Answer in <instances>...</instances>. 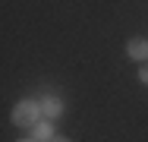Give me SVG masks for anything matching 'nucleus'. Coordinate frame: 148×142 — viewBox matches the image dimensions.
Listing matches in <instances>:
<instances>
[{
    "mask_svg": "<svg viewBox=\"0 0 148 142\" xmlns=\"http://www.w3.org/2000/svg\"><path fill=\"white\" fill-rule=\"evenodd\" d=\"M41 101H32V98H22V101H16L13 104V114H10V120L16 123V126H22V130H35L38 123H41Z\"/></svg>",
    "mask_w": 148,
    "mask_h": 142,
    "instance_id": "1",
    "label": "nucleus"
},
{
    "mask_svg": "<svg viewBox=\"0 0 148 142\" xmlns=\"http://www.w3.org/2000/svg\"><path fill=\"white\" fill-rule=\"evenodd\" d=\"M41 111H44L47 120H54V117H60V114L66 111V101L57 98V95H44V98H41Z\"/></svg>",
    "mask_w": 148,
    "mask_h": 142,
    "instance_id": "2",
    "label": "nucleus"
},
{
    "mask_svg": "<svg viewBox=\"0 0 148 142\" xmlns=\"http://www.w3.org/2000/svg\"><path fill=\"white\" fill-rule=\"evenodd\" d=\"M126 54H129V60L148 63V41L145 38H129V41H126Z\"/></svg>",
    "mask_w": 148,
    "mask_h": 142,
    "instance_id": "3",
    "label": "nucleus"
},
{
    "mask_svg": "<svg viewBox=\"0 0 148 142\" xmlns=\"http://www.w3.org/2000/svg\"><path fill=\"white\" fill-rule=\"evenodd\" d=\"M32 136H35V142H54V139H57V133H54V123H51V120H41V123L32 130Z\"/></svg>",
    "mask_w": 148,
    "mask_h": 142,
    "instance_id": "4",
    "label": "nucleus"
},
{
    "mask_svg": "<svg viewBox=\"0 0 148 142\" xmlns=\"http://www.w3.org/2000/svg\"><path fill=\"white\" fill-rule=\"evenodd\" d=\"M139 82L148 85V63H142V66H139Z\"/></svg>",
    "mask_w": 148,
    "mask_h": 142,
    "instance_id": "5",
    "label": "nucleus"
},
{
    "mask_svg": "<svg viewBox=\"0 0 148 142\" xmlns=\"http://www.w3.org/2000/svg\"><path fill=\"white\" fill-rule=\"evenodd\" d=\"M54 142H73V139H66V136H57V139H54Z\"/></svg>",
    "mask_w": 148,
    "mask_h": 142,
    "instance_id": "6",
    "label": "nucleus"
},
{
    "mask_svg": "<svg viewBox=\"0 0 148 142\" xmlns=\"http://www.w3.org/2000/svg\"><path fill=\"white\" fill-rule=\"evenodd\" d=\"M19 142H35V139H19Z\"/></svg>",
    "mask_w": 148,
    "mask_h": 142,
    "instance_id": "7",
    "label": "nucleus"
}]
</instances>
